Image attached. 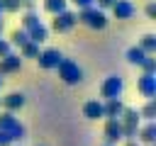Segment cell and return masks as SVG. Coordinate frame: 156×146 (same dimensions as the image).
Segmentation results:
<instances>
[{
	"label": "cell",
	"mask_w": 156,
	"mask_h": 146,
	"mask_svg": "<svg viewBox=\"0 0 156 146\" xmlns=\"http://www.w3.org/2000/svg\"><path fill=\"white\" fill-rule=\"evenodd\" d=\"M139 46L146 51V54H156V34H144L141 39H139Z\"/></svg>",
	"instance_id": "21"
},
{
	"label": "cell",
	"mask_w": 156,
	"mask_h": 146,
	"mask_svg": "<svg viewBox=\"0 0 156 146\" xmlns=\"http://www.w3.org/2000/svg\"><path fill=\"white\" fill-rule=\"evenodd\" d=\"M22 68V56H17V54H5V56H0V75H10V73H17Z\"/></svg>",
	"instance_id": "12"
},
{
	"label": "cell",
	"mask_w": 156,
	"mask_h": 146,
	"mask_svg": "<svg viewBox=\"0 0 156 146\" xmlns=\"http://www.w3.org/2000/svg\"><path fill=\"white\" fill-rule=\"evenodd\" d=\"M76 24H78V19H76V12L66 7L63 12L54 15V19H51V32H56V34H66V32H71Z\"/></svg>",
	"instance_id": "6"
},
{
	"label": "cell",
	"mask_w": 156,
	"mask_h": 146,
	"mask_svg": "<svg viewBox=\"0 0 156 146\" xmlns=\"http://www.w3.org/2000/svg\"><path fill=\"white\" fill-rule=\"evenodd\" d=\"M0 15H2V0H0Z\"/></svg>",
	"instance_id": "35"
},
{
	"label": "cell",
	"mask_w": 156,
	"mask_h": 146,
	"mask_svg": "<svg viewBox=\"0 0 156 146\" xmlns=\"http://www.w3.org/2000/svg\"><path fill=\"white\" fill-rule=\"evenodd\" d=\"M0 129L17 144V141H22L24 139V124L15 117V112H10V109H5V112H0Z\"/></svg>",
	"instance_id": "3"
},
{
	"label": "cell",
	"mask_w": 156,
	"mask_h": 146,
	"mask_svg": "<svg viewBox=\"0 0 156 146\" xmlns=\"http://www.w3.org/2000/svg\"><path fill=\"white\" fill-rule=\"evenodd\" d=\"M76 19H78V24H85V27H90V29H105L107 27V15H105V10H100V7H95V5H90V7H80L78 12H76Z\"/></svg>",
	"instance_id": "1"
},
{
	"label": "cell",
	"mask_w": 156,
	"mask_h": 146,
	"mask_svg": "<svg viewBox=\"0 0 156 146\" xmlns=\"http://www.w3.org/2000/svg\"><path fill=\"white\" fill-rule=\"evenodd\" d=\"M37 22H41V19H39V12H37V10H24V15H22V29H29V27L37 24Z\"/></svg>",
	"instance_id": "23"
},
{
	"label": "cell",
	"mask_w": 156,
	"mask_h": 146,
	"mask_svg": "<svg viewBox=\"0 0 156 146\" xmlns=\"http://www.w3.org/2000/svg\"><path fill=\"white\" fill-rule=\"evenodd\" d=\"M136 141L144 144V146H154L156 144V122L154 119H146L139 124L136 129Z\"/></svg>",
	"instance_id": "10"
},
{
	"label": "cell",
	"mask_w": 156,
	"mask_h": 146,
	"mask_svg": "<svg viewBox=\"0 0 156 146\" xmlns=\"http://www.w3.org/2000/svg\"><path fill=\"white\" fill-rule=\"evenodd\" d=\"M146 56H151V54H146V51H144V49H141L139 44H136V46H129V49H127V61H129L132 66H141V61H144Z\"/></svg>",
	"instance_id": "17"
},
{
	"label": "cell",
	"mask_w": 156,
	"mask_h": 146,
	"mask_svg": "<svg viewBox=\"0 0 156 146\" xmlns=\"http://www.w3.org/2000/svg\"><path fill=\"white\" fill-rule=\"evenodd\" d=\"M122 92H124V80H122V75H117V73L107 75V78L102 80V85H100V97H102V100L122 97Z\"/></svg>",
	"instance_id": "5"
},
{
	"label": "cell",
	"mask_w": 156,
	"mask_h": 146,
	"mask_svg": "<svg viewBox=\"0 0 156 146\" xmlns=\"http://www.w3.org/2000/svg\"><path fill=\"white\" fill-rule=\"evenodd\" d=\"M139 114H141V119H156V100L154 97L146 100V105L139 107Z\"/></svg>",
	"instance_id": "22"
},
{
	"label": "cell",
	"mask_w": 156,
	"mask_h": 146,
	"mask_svg": "<svg viewBox=\"0 0 156 146\" xmlns=\"http://www.w3.org/2000/svg\"><path fill=\"white\" fill-rule=\"evenodd\" d=\"M39 46H41V44H37V41H27L24 46H20V56H22V58H37L39 51H41Z\"/></svg>",
	"instance_id": "19"
},
{
	"label": "cell",
	"mask_w": 156,
	"mask_h": 146,
	"mask_svg": "<svg viewBox=\"0 0 156 146\" xmlns=\"http://www.w3.org/2000/svg\"><path fill=\"white\" fill-rule=\"evenodd\" d=\"M146 17L149 19H156V2H149L146 5Z\"/></svg>",
	"instance_id": "28"
},
{
	"label": "cell",
	"mask_w": 156,
	"mask_h": 146,
	"mask_svg": "<svg viewBox=\"0 0 156 146\" xmlns=\"http://www.w3.org/2000/svg\"><path fill=\"white\" fill-rule=\"evenodd\" d=\"M12 144H15V141H12V139H10V136L0 129V146H12Z\"/></svg>",
	"instance_id": "29"
},
{
	"label": "cell",
	"mask_w": 156,
	"mask_h": 146,
	"mask_svg": "<svg viewBox=\"0 0 156 146\" xmlns=\"http://www.w3.org/2000/svg\"><path fill=\"white\" fill-rule=\"evenodd\" d=\"M24 102H27L24 92H7V95L2 97V107H5V109H10V112L22 109V107H24Z\"/></svg>",
	"instance_id": "14"
},
{
	"label": "cell",
	"mask_w": 156,
	"mask_h": 146,
	"mask_svg": "<svg viewBox=\"0 0 156 146\" xmlns=\"http://www.w3.org/2000/svg\"><path fill=\"white\" fill-rule=\"evenodd\" d=\"M136 90L141 92V97L151 100L156 97V73H141L136 78Z\"/></svg>",
	"instance_id": "8"
},
{
	"label": "cell",
	"mask_w": 156,
	"mask_h": 146,
	"mask_svg": "<svg viewBox=\"0 0 156 146\" xmlns=\"http://www.w3.org/2000/svg\"><path fill=\"white\" fill-rule=\"evenodd\" d=\"M68 2H73L78 10H80V7H90V5H95V0H68Z\"/></svg>",
	"instance_id": "27"
},
{
	"label": "cell",
	"mask_w": 156,
	"mask_h": 146,
	"mask_svg": "<svg viewBox=\"0 0 156 146\" xmlns=\"http://www.w3.org/2000/svg\"><path fill=\"white\" fill-rule=\"evenodd\" d=\"M12 46H24L27 41H29V36H27V29H22V27H17V29H12L10 32V39H7Z\"/></svg>",
	"instance_id": "18"
},
{
	"label": "cell",
	"mask_w": 156,
	"mask_h": 146,
	"mask_svg": "<svg viewBox=\"0 0 156 146\" xmlns=\"http://www.w3.org/2000/svg\"><path fill=\"white\" fill-rule=\"evenodd\" d=\"M2 83H5V75H0V88H2Z\"/></svg>",
	"instance_id": "34"
},
{
	"label": "cell",
	"mask_w": 156,
	"mask_h": 146,
	"mask_svg": "<svg viewBox=\"0 0 156 146\" xmlns=\"http://www.w3.org/2000/svg\"><path fill=\"white\" fill-rule=\"evenodd\" d=\"M110 10H112L115 19H132V17H134V12H136V7H134V2H132V0H115Z\"/></svg>",
	"instance_id": "11"
},
{
	"label": "cell",
	"mask_w": 156,
	"mask_h": 146,
	"mask_svg": "<svg viewBox=\"0 0 156 146\" xmlns=\"http://www.w3.org/2000/svg\"><path fill=\"white\" fill-rule=\"evenodd\" d=\"M61 58H63V54H61L58 49H44V51H39V56H37L34 61L39 63V68H44V71H54V68L61 63Z\"/></svg>",
	"instance_id": "7"
},
{
	"label": "cell",
	"mask_w": 156,
	"mask_h": 146,
	"mask_svg": "<svg viewBox=\"0 0 156 146\" xmlns=\"http://www.w3.org/2000/svg\"><path fill=\"white\" fill-rule=\"evenodd\" d=\"M12 51V44L7 41V39H2V34H0V56H5V54H10Z\"/></svg>",
	"instance_id": "26"
},
{
	"label": "cell",
	"mask_w": 156,
	"mask_h": 146,
	"mask_svg": "<svg viewBox=\"0 0 156 146\" xmlns=\"http://www.w3.org/2000/svg\"><path fill=\"white\" fill-rule=\"evenodd\" d=\"M124 146H141L136 139H124Z\"/></svg>",
	"instance_id": "32"
},
{
	"label": "cell",
	"mask_w": 156,
	"mask_h": 146,
	"mask_svg": "<svg viewBox=\"0 0 156 146\" xmlns=\"http://www.w3.org/2000/svg\"><path fill=\"white\" fill-rule=\"evenodd\" d=\"M122 109H124L122 97H110V100H102V119H107V117H117V119H119Z\"/></svg>",
	"instance_id": "13"
},
{
	"label": "cell",
	"mask_w": 156,
	"mask_h": 146,
	"mask_svg": "<svg viewBox=\"0 0 156 146\" xmlns=\"http://www.w3.org/2000/svg\"><path fill=\"white\" fill-rule=\"evenodd\" d=\"M68 7V0H44V10L49 15H58Z\"/></svg>",
	"instance_id": "20"
},
{
	"label": "cell",
	"mask_w": 156,
	"mask_h": 146,
	"mask_svg": "<svg viewBox=\"0 0 156 146\" xmlns=\"http://www.w3.org/2000/svg\"><path fill=\"white\" fill-rule=\"evenodd\" d=\"M0 107H2V97H0Z\"/></svg>",
	"instance_id": "36"
},
{
	"label": "cell",
	"mask_w": 156,
	"mask_h": 146,
	"mask_svg": "<svg viewBox=\"0 0 156 146\" xmlns=\"http://www.w3.org/2000/svg\"><path fill=\"white\" fill-rule=\"evenodd\" d=\"M83 117L95 122V119H102V102L100 100H88L83 105Z\"/></svg>",
	"instance_id": "16"
},
{
	"label": "cell",
	"mask_w": 156,
	"mask_h": 146,
	"mask_svg": "<svg viewBox=\"0 0 156 146\" xmlns=\"http://www.w3.org/2000/svg\"><path fill=\"white\" fill-rule=\"evenodd\" d=\"M27 36H29V41L44 44V41L49 39V27H46L44 22H37V24H32V27L27 29Z\"/></svg>",
	"instance_id": "15"
},
{
	"label": "cell",
	"mask_w": 156,
	"mask_h": 146,
	"mask_svg": "<svg viewBox=\"0 0 156 146\" xmlns=\"http://www.w3.org/2000/svg\"><path fill=\"white\" fill-rule=\"evenodd\" d=\"M56 71H58V78L66 83V85H78L80 80H83V68L76 63V61H71V58H61V63L56 66Z\"/></svg>",
	"instance_id": "4"
},
{
	"label": "cell",
	"mask_w": 156,
	"mask_h": 146,
	"mask_svg": "<svg viewBox=\"0 0 156 146\" xmlns=\"http://www.w3.org/2000/svg\"><path fill=\"white\" fill-rule=\"evenodd\" d=\"M139 68H141L144 73H156V58H154V56H146Z\"/></svg>",
	"instance_id": "25"
},
{
	"label": "cell",
	"mask_w": 156,
	"mask_h": 146,
	"mask_svg": "<svg viewBox=\"0 0 156 146\" xmlns=\"http://www.w3.org/2000/svg\"><path fill=\"white\" fill-rule=\"evenodd\" d=\"M95 2H98V7H100V10H110L115 0H95Z\"/></svg>",
	"instance_id": "30"
},
{
	"label": "cell",
	"mask_w": 156,
	"mask_h": 146,
	"mask_svg": "<svg viewBox=\"0 0 156 146\" xmlns=\"http://www.w3.org/2000/svg\"><path fill=\"white\" fill-rule=\"evenodd\" d=\"M22 7L24 10H37V2L34 0H22Z\"/></svg>",
	"instance_id": "31"
},
{
	"label": "cell",
	"mask_w": 156,
	"mask_h": 146,
	"mask_svg": "<svg viewBox=\"0 0 156 146\" xmlns=\"http://www.w3.org/2000/svg\"><path fill=\"white\" fill-rule=\"evenodd\" d=\"M2 29H5V22H2V15H0V34H2Z\"/></svg>",
	"instance_id": "33"
},
{
	"label": "cell",
	"mask_w": 156,
	"mask_h": 146,
	"mask_svg": "<svg viewBox=\"0 0 156 146\" xmlns=\"http://www.w3.org/2000/svg\"><path fill=\"white\" fill-rule=\"evenodd\" d=\"M22 0H2V12H20Z\"/></svg>",
	"instance_id": "24"
},
{
	"label": "cell",
	"mask_w": 156,
	"mask_h": 146,
	"mask_svg": "<svg viewBox=\"0 0 156 146\" xmlns=\"http://www.w3.org/2000/svg\"><path fill=\"white\" fill-rule=\"evenodd\" d=\"M119 124H122V139H136V129L141 124V114L136 107H127L119 114Z\"/></svg>",
	"instance_id": "2"
},
{
	"label": "cell",
	"mask_w": 156,
	"mask_h": 146,
	"mask_svg": "<svg viewBox=\"0 0 156 146\" xmlns=\"http://www.w3.org/2000/svg\"><path fill=\"white\" fill-rule=\"evenodd\" d=\"M122 141V124L117 117H107L105 119V144L107 146H115Z\"/></svg>",
	"instance_id": "9"
}]
</instances>
